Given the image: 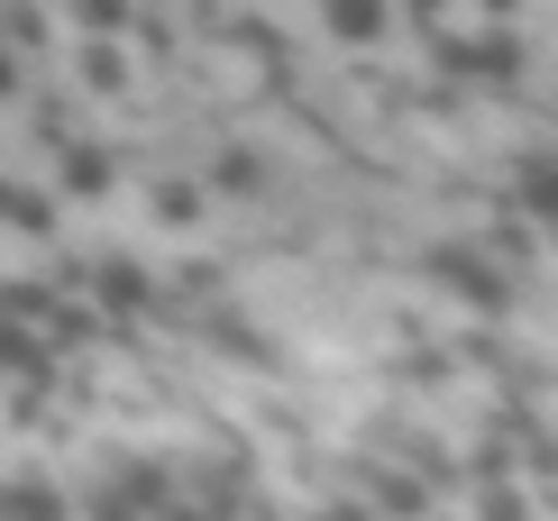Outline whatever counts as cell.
Masks as SVG:
<instances>
[{
    "label": "cell",
    "instance_id": "5b68a950",
    "mask_svg": "<svg viewBox=\"0 0 558 521\" xmlns=\"http://www.w3.org/2000/svg\"><path fill=\"white\" fill-rule=\"evenodd\" d=\"M312 19H320L330 46H348V56H366V46L393 37V0H312Z\"/></svg>",
    "mask_w": 558,
    "mask_h": 521
},
{
    "label": "cell",
    "instance_id": "7402d4cb",
    "mask_svg": "<svg viewBox=\"0 0 558 521\" xmlns=\"http://www.w3.org/2000/svg\"><path fill=\"white\" fill-rule=\"evenodd\" d=\"M0 320H10V312H0Z\"/></svg>",
    "mask_w": 558,
    "mask_h": 521
},
{
    "label": "cell",
    "instance_id": "7c38bea8",
    "mask_svg": "<svg viewBox=\"0 0 558 521\" xmlns=\"http://www.w3.org/2000/svg\"><path fill=\"white\" fill-rule=\"evenodd\" d=\"M0 521H74V494L56 476H0Z\"/></svg>",
    "mask_w": 558,
    "mask_h": 521
},
{
    "label": "cell",
    "instance_id": "277c9868",
    "mask_svg": "<svg viewBox=\"0 0 558 521\" xmlns=\"http://www.w3.org/2000/svg\"><path fill=\"white\" fill-rule=\"evenodd\" d=\"M366 512H376V521H430L439 512V485L430 476H412V467H366Z\"/></svg>",
    "mask_w": 558,
    "mask_h": 521
},
{
    "label": "cell",
    "instance_id": "9a60e30c",
    "mask_svg": "<svg viewBox=\"0 0 558 521\" xmlns=\"http://www.w3.org/2000/svg\"><path fill=\"white\" fill-rule=\"evenodd\" d=\"M449 19H458V0H393V28H412V37H449Z\"/></svg>",
    "mask_w": 558,
    "mask_h": 521
},
{
    "label": "cell",
    "instance_id": "2e32d148",
    "mask_svg": "<svg viewBox=\"0 0 558 521\" xmlns=\"http://www.w3.org/2000/svg\"><path fill=\"white\" fill-rule=\"evenodd\" d=\"M549 210H558V174L531 156V165H522V220H549Z\"/></svg>",
    "mask_w": 558,
    "mask_h": 521
},
{
    "label": "cell",
    "instance_id": "6da1fadb",
    "mask_svg": "<svg viewBox=\"0 0 558 521\" xmlns=\"http://www.w3.org/2000/svg\"><path fill=\"white\" fill-rule=\"evenodd\" d=\"M46 193H56V202H110V193H120V147H101V137H64Z\"/></svg>",
    "mask_w": 558,
    "mask_h": 521
},
{
    "label": "cell",
    "instance_id": "30bf717a",
    "mask_svg": "<svg viewBox=\"0 0 558 521\" xmlns=\"http://www.w3.org/2000/svg\"><path fill=\"white\" fill-rule=\"evenodd\" d=\"M0 385H56V348L37 320H0Z\"/></svg>",
    "mask_w": 558,
    "mask_h": 521
},
{
    "label": "cell",
    "instance_id": "52a82bcc",
    "mask_svg": "<svg viewBox=\"0 0 558 521\" xmlns=\"http://www.w3.org/2000/svg\"><path fill=\"white\" fill-rule=\"evenodd\" d=\"M430 275H449L458 293L476 302V312H504V302H513V275H504L485 247H439V256H430Z\"/></svg>",
    "mask_w": 558,
    "mask_h": 521
},
{
    "label": "cell",
    "instance_id": "5bb4252c",
    "mask_svg": "<svg viewBox=\"0 0 558 521\" xmlns=\"http://www.w3.org/2000/svg\"><path fill=\"white\" fill-rule=\"evenodd\" d=\"M257 183H266V156L257 147H229L211 174H202V193H257Z\"/></svg>",
    "mask_w": 558,
    "mask_h": 521
},
{
    "label": "cell",
    "instance_id": "ba28073f",
    "mask_svg": "<svg viewBox=\"0 0 558 521\" xmlns=\"http://www.w3.org/2000/svg\"><path fill=\"white\" fill-rule=\"evenodd\" d=\"M449 64H458V74H476V83H522L531 46H522L513 28H485V37H458V46H449Z\"/></svg>",
    "mask_w": 558,
    "mask_h": 521
},
{
    "label": "cell",
    "instance_id": "e0dca14e",
    "mask_svg": "<svg viewBox=\"0 0 558 521\" xmlns=\"http://www.w3.org/2000/svg\"><path fill=\"white\" fill-rule=\"evenodd\" d=\"M156 293H183V302H211V293H220V266H202V256H193V266H174L166 283H156Z\"/></svg>",
    "mask_w": 558,
    "mask_h": 521
},
{
    "label": "cell",
    "instance_id": "9c48e42d",
    "mask_svg": "<svg viewBox=\"0 0 558 521\" xmlns=\"http://www.w3.org/2000/svg\"><path fill=\"white\" fill-rule=\"evenodd\" d=\"M458 494H468V521H541V504H549V485H531V476H485Z\"/></svg>",
    "mask_w": 558,
    "mask_h": 521
},
{
    "label": "cell",
    "instance_id": "8fae6325",
    "mask_svg": "<svg viewBox=\"0 0 558 521\" xmlns=\"http://www.w3.org/2000/svg\"><path fill=\"white\" fill-rule=\"evenodd\" d=\"M56 46V0H0V56H46Z\"/></svg>",
    "mask_w": 558,
    "mask_h": 521
},
{
    "label": "cell",
    "instance_id": "44dd1931",
    "mask_svg": "<svg viewBox=\"0 0 558 521\" xmlns=\"http://www.w3.org/2000/svg\"><path fill=\"white\" fill-rule=\"evenodd\" d=\"M430 521H468V512H449V504H439V512H430Z\"/></svg>",
    "mask_w": 558,
    "mask_h": 521
},
{
    "label": "cell",
    "instance_id": "ffe728a7",
    "mask_svg": "<svg viewBox=\"0 0 558 521\" xmlns=\"http://www.w3.org/2000/svg\"><path fill=\"white\" fill-rule=\"evenodd\" d=\"M10 92H19V56H0V101H10Z\"/></svg>",
    "mask_w": 558,
    "mask_h": 521
},
{
    "label": "cell",
    "instance_id": "3957f363",
    "mask_svg": "<svg viewBox=\"0 0 558 521\" xmlns=\"http://www.w3.org/2000/svg\"><path fill=\"white\" fill-rule=\"evenodd\" d=\"M92 312L101 320H137V312H156V275L137 266V256H101V266H92Z\"/></svg>",
    "mask_w": 558,
    "mask_h": 521
},
{
    "label": "cell",
    "instance_id": "4fadbf2b",
    "mask_svg": "<svg viewBox=\"0 0 558 521\" xmlns=\"http://www.w3.org/2000/svg\"><path fill=\"white\" fill-rule=\"evenodd\" d=\"M83 37H137V0H64Z\"/></svg>",
    "mask_w": 558,
    "mask_h": 521
},
{
    "label": "cell",
    "instance_id": "7a4b0ae2",
    "mask_svg": "<svg viewBox=\"0 0 558 521\" xmlns=\"http://www.w3.org/2000/svg\"><path fill=\"white\" fill-rule=\"evenodd\" d=\"M74 92L83 101H120V92H137V46L129 37H74Z\"/></svg>",
    "mask_w": 558,
    "mask_h": 521
},
{
    "label": "cell",
    "instance_id": "d6986e66",
    "mask_svg": "<svg viewBox=\"0 0 558 521\" xmlns=\"http://www.w3.org/2000/svg\"><path fill=\"white\" fill-rule=\"evenodd\" d=\"M458 10H476V19H485V28H513V19L531 10V0H458Z\"/></svg>",
    "mask_w": 558,
    "mask_h": 521
},
{
    "label": "cell",
    "instance_id": "ac0fdd59",
    "mask_svg": "<svg viewBox=\"0 0 558 521\" xmlns=\"http://www.w3.org/2000/svg\"><path fill=\"white\" fill-rule=\"evenodd\" d=\"M302 521H376V512H366V494H357V485H348V494H320V504H312V512H302Z\"/></svg>",
    "mask_w": 558,
    "mask_h": 521
},
{
    "label": "cell",
    "instance_id": "8992f818",
    "mask_svg": "<svg viewBox=\"0 0 558 521\" xmlns=\"http://www.w3.org/2000/svg\"><path fill=\"white\" fill-rule=\"evenodd\" d=\"M147 220L166 229V239H202V229H211V193H202V174H156L147 183Z\"/></svg>",
    "mask_w": 558,
    "mask_h": 521
}]
</instances>
